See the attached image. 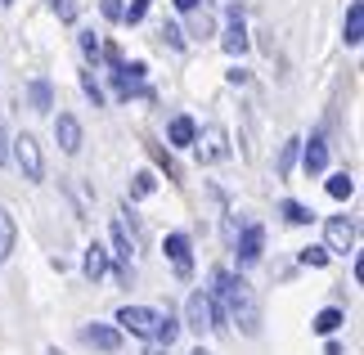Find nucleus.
<instances>
[{
    "label": "nucleus",
    "instance_id": "f257e3e1",
    "mask_svg": "<svg viewBox=\"0 0 364 355\" xmlns=\"http://www.w3.org/2000/svg\"><path fill=\"white\" fill-rule=\"evenodd\" d=\"M207 297H212L220 315H230L247 337H261V306H257V297H252V288L239 275L216 270V275H212V292H207Z\"/></svg>",
    "mask_w": 364,
    "mask_h": 355
},
{
    "label": "nucleus",
    "instance_id": "f03ea898",
    "mask_svg": "<svg viewBox=\"0 0 364 355\" xmlns=\"http://www.w3.org/2000/svg\"><path fill=\"white\" fill-rule=\"evenodd\" d=\"M185 324L193 333H225V315L216 310V302L207 292H193L185 302Z\"/></svg>",
    "mask_w": 364,
    "mask_h": 355
},
{
    "label": "nucleus",
    "instance_id": "7ed1b4c3",
    "mask_svg": "<svg viewBox=\"0 0 364 355\" xmlns=\"http://www.w3.org/2000/svg\"><path fill=\"white\" fill-rule=\"evenodd\" d=\"M117 329L122 333H131V337H144V342H153L162 329V310H153V306H122L117 310Z\"/></svg>",
    "mask_w": 364,
    "mask_h": 355
},
{
    "label": "nucleus",
    "instance_id": "20e7f679",
    "mask_svg": "<svg viewBox=\"0 0 364 355\" xmlns=\"http://www.w3.org/2000/svg\"><path fill=\"white\" fill-rule=\"evenodd\" d=\"M9 144H14V153H9V158L14 162H18V171H23V180H46V158H41V144H36V135H14L9 139Z\"/></svg>",
    "mask_w": 364,
    "mask_h": 355
},
{
    "label": "nucleus",
    "instance_id": "39448f33",
    "mask_svg": "<svg viewBox=\"0 0 364 355\" xmlns=\"http://www.w3.org/2000/svg\"><path fill=\"white\" fill-rule=\"evenodd\" d=\"M324 248H328V257L333 252H351L355 248V221L351 216H328L324 221Z\"/></svg>",
    "mask_w": 364,
    "mask_h": 355
},
{
    "label": "nucleus",
    "instance_id": "423d86ee",
    "mask_svg": "<svg viewBox=\"0 0 364 355\" xmlns=\"http://www.w3.org/2000/svg\"><path fill=\"white\" fill-rule=\"evenodd\" d=\"M108 257H117V279H122V283H131L135 238H131V230H126V221H117V225H113V252H108Z\"/></svg>",
    "mask_w": 364,
    "mask_h": 355
},
{
    "label": "nucleus",
    "instance_id": "0eeeda50",
    "mask_svg": "<svg viewBox=\"0 0 364 355\" xmlns=\"http://www.w3.org/2000/svg\"><path fill=\"white\" fill-rule=\"evenodd\" d=\"M54 139H59V149L68 153V158L81 153V122L73 117V112H59V117H54Z\"/></svg>",
    "mask_w": 364,
    "mask_h": 355
},
{
    "label": "nucleus",
    "instance_id": "6e6552de",
    "mask_svg": "<svg viewBox=\"0 0 364 355\" xmlns=\"http://www.w3.org/2000/svg\"><path fill=\"white\" fill-rule=\"evenodd\" d=\"M193 144H198V158H203V162L230 158V144H225V131H220V126H207L203 135H193Z\"/></svg>",
    "mask_w": 364,
    "mask_h": 355
},
{
    "label": "nucleus",
    "instance_id": "1a4fd4ad",
    "mask_svg": "<svg viewBox=\"0 0 364 355\" xmlns=\"http://www.w3.org/2000/svg\"><path fill=\"white\" fill-rule=\"evenodd\" d=\"M166 257H171L176 265V275L180 279H189V270H193V248H189V234H166Z\"/></svg>",
    "mask_w": 364,
    "mask_h": 355
},
{
    "label": "nucleus",
    "instance_id": "9d476101",
    "mask_svg": "<svg viewBox=\"0 0 364 355\" xmlns=\"http://www.w3.org/2000/svg\"><path fill=\"white\" fill-rule=\"evenodd\" d=\"M234 248H239V265H257L261 248H265V230H261V225H247V230L234 238Z\"/></svg>",
    "mask_w": 364,
    "mask_h": 355
},
{
    "label": "nucleus",
    "instance_id": "9b49d317",
    "mask_svg": "<svg viewBox=\"0 0 364 355\" xmlns=\"http://www.w3.org/2000/svg\"><path fill=\"white\" fill-rule=\"evenodd\" d=\"M301 144H306V139H301ZM301 166H306V176H319L328 166V139H324V131H315L311 144L301 149Z\"/></svg>",
    "mask_w": 364,
    "mask_h": 355
},
{
    "label": "nucleus",
    "instance_id": "f8f14e48",
    "mask_svg": "<svg viewBox=\"0 0 364 355\" xmlns=\"http://www.w3.org/2000/svg\"><path fill=\"white\" fill-rule=\"evenodd\" d=\"M81 337H86L95 351H117L122 346V329H113V324H86Z\"/></svg>",
    "mask_w": 364,
    "mask_h": 355
},
{
    "label": "nucleus",
    "instance_id": "ddd939ff",
    "mask_svg": "<svg viewBox=\"0 0 364 355\" xmlns=\"http://www.w3.org/2000/svg\"><path fill=\"white\" fill-rule=\"evenodd\" d=\"M81 275H86L90 283H100L108 275V248L104 243H90L86 248V261H81Z\"/></svg>",
    "mask_w": 364,
    "mask_h": 355
},
{
    "label": "nucleus",
    "instance_id": "4468645a",
    "mask_svg": "<svg viewBox=\"0 0 364 355\" xmlns=\"http://www.w3.org/2000/svg\"><path fill=\"white\" fill-rule=\"evenodd\" d=\"M220 46H225V54H243L247 50V27L239 18V9L230 14V23H225V36H220Z\"/></svg>",
    "mask_w": 364,
    "mask_h": 355
},
{
    "label": "nucleus",
    "instance_id": "2eb2a0df",
    "mask_svg": "<svg viewBox=\"0 0 364 355\" xmlns=\"http://www.w3.org/2000/svg\"><path fill=\"white\" fill-rule=\"evenodd\" d=\"M193 135H198V122H193V117H171V126H166V139H171V149H189Z\"/></svg>",
    "mask_w": 364,
    "mask_h": 355
},
{
    "label": "nucleus",
    "instance_id": "dca6fc26",
    "mask_svg": "<svg viewBox=\"0 0 364 355\" xmlns=\"http://www.w3.org/2000/svg\"><path fill=\"white\" fill-rule=\"evenodd\" d=\"M342 41H346V46H360V41H364V5H360V0H355L351 9H346V23H342Z\"/></svg>",
    "mask_w": 364,
    "mask_h": 355
},
{
    "label": "nucleus",
    "instance_id": "f3484780",
    "mask_svg": "<svg viewBox=\"0 0 364 355\" xmlns=\"http://www.w3.org/2000/svg\"><path fill=\"white\" fill-rule=\"evenodd\" d=\"M342 319H346V315H342V310H338V306H324V310H319V315L311 319V329H315L319 337H333V333H338V329H342Z\"/></svg>",
    "mask_w": 364,
    "mask_h": 355
},
{
    "label": "nucleus",
    "instance_id": "a211bd4d",
    "mask_svg": "<svg viewBox=\"0 0 364 355\" xmlns=\"http://www.w3.org/2000/svg\"><path fill=\"white\" fill-rule=\"evenodd\" d=\"M297 153H301V139H288V144L279 149V162H274V176H279V180L292 176V166H297Z\"/></svg>",
    "mask_w": 364,
    "mask_h": 355
},
{
    "label": "nucleus",
    "instance_id": "6ab92c4d",
    "mask_svg": "<svg viewBox=\"0 0 364 355\" xmlns=\"http://www.w3.org/2000/svg\"><path fill=\"white\" fill-rule=\"evenodd\" d=\"M27 99H32L36 112H50L54 108V86L50 81H32V86H27Z\"/></svg>",
    "mask_w": 364,
    "mask_h": 355
},
{
    "label": "nucleus",
    "instance_id": "aec40b11",
    "mask_svg": "<svg viewBox=\"0 0 364 355\" xmlns=\"http://www.w3.org/2000/svg\"><path fill=\"white\" fill-rule=\"evenodd\" d=\"M77 46H81V54H86V63L95 68V63H104V41L95 36V32H77Z\"/></svg>",
    "mask_w": 364,
    "mask_h": 355
},
{
    "label": "nucleus",
    "instance_id": "412c9836",
    "mask_svg": "<svg viewBox=\"0 0 364 355\" xmlns=\"http://www.w3.org/2000/svg\"><path fill=\"white\" fill-rule=\"evenodd\" d=\"M324 189H328V198H338V203H342V198L355 194V180H351V171H333Z\"/></svg>",
    "mask_w": 364,
    "mask_h": 355
},
{
    "label": "nucleus",
    "instance_id": "4be33fe9",
    "mask_svg": "<svg viewBox=\"0 0 364 355\" xmlns=\"http://www.w3.org/2000/svg\"><path fill=\"white\" fill-rule=\"evenodd\" d=\"M81 90H86V99L95 108H104L108 104V95H104V86H100V77H95V68H86V73H81Z\"/></svg>",
    "mask_w": 364,
    "mask_h": 355
},
{
    "label": "nucleus",
    "instance_id": "5701e85b",
    "mask_svg": "<svg viewBox=\"0 0 364 355\" xmlns=\"http://www.w3.org/2000/svg\"><path fill=\"white\" fill-rule=\"evenodd\" d=\"M14 238H18V230H14V216H9L5 207H0V261H5L9 252H14Z\"/></svg>",
    "mask_w": 364,
    "mask_h": 355
},
{
    "label": "nucleus",
    "instance_id": "b1692460",
    "mask_svg": "<svg viewBox=\"0 0 364 355\" xmlns=\"http://www.w3.org/2000/svg\"><path fill=\"white\" fill-rule=\"evenodd\" d=\"M297 261H301L306 270H324L333 257H328V248H315V243H311V248H301V252H297Z\"/></svg>",
    "mask_w": 364,
    "mask_h": 355
},
{
    "label": "nucleus",
    "instance_id": "393cba45",
    "mask_svg": "<svg viewBox=\"0 0 364 355\" xmlns=\"http://www.w3.org/2000/svg\"><path fill=\"white\" fill-rule=\"evenodd\" d=\"M279 211H284V221H288V225H311V221H315V211H311V207H301V203H292V198H288V203L279 207Z\"/></svg>",
    "mask_w": 364,
    "mask_h": 355
},
{
    "label": "nucleus",
    "instance_id": "a878e982",
    "mask_svg": "<svg viewBox=\"0 0 364 355\" xmlns=\"http://www.w3.org/2000/svg\"><path fill=\"white\" fill-rule=\"evenodd\" d=\"M153 189H158V176L153 171H135L131 176V198H149Z\"/></svg>",
    "mask_w": 364,
    "mask_h": 355
},
{
    "label": "nucleus",
    "instance_id": "bb28decb",
    "mask_svg": "<svg viewBox=\"0 0 364 355\" xmlns=\"http://www.w3.org/2000/svg\"><path fill=\"white\" fill-rule=\"evenodd\" d=\"M176 337H180V319L171 315V310H166V315H162V329H158V337H153V342H162V346H171V342H176Z\"/></svg>",
    "mask_w": 364,
    "mask_h": 355
},
{
    "label": "nucleus",
    "instance_id": "cd10ccee",
    "mask_svg": "<svg viewBox=\"0 0 364 355\" xmlns=\"http://www.w3.org/2000/svg\"><path fill=\"white\" fill-rule=\"evenodd\" d=\"M144 14H149V0H131V5H122V23H144Z\"/></svg>",
    "mask_w": 364,
    "mask_h": 355
},
{
    "label": "nucleus",
    "instance_id": "c85d7f7f",
    "mask_svg": "<svg viewBox=\"0 0 364 355\" xmlns=\"http://www.w3.org/2000/svg\"><path fill=\"white\" fill-rule=\"evenodd\" d=\"M50 9L59 14V23H77V0H50Z\"/></svg>",
    "mask_w": 364,
    "mask_h": 355
},
{
    "label": "nucleus",
    "instance_id": "c756f323",
    "mask_svg": "<svg viewBox=\"0 0 364 355\" xmlns=\"http://www.w3.org/2000/svg\"><path fill=\"white\" fill-rule=\"evenodd\" d=\"M162 41H166L171 50H185V32H180L176 23H162Z\"/></svg>",
    "mask_w": 364,
    "mask_h": 355
},
{
    "label": "nucleus",
    "instance_id": "7c9ffc66",
    "mask_svg": "<svg viewBox=\"0 0 364 355\" xmlns=\"http://www.w3.org/2000/svg\"><path fill=\"white\" fill-rule=\"evenodd\" d=\"M122 5H126V0H100V14L108 23H122Z\"/></svg>",
    "mask_w": 364,
    "mask_h": 355
},
{
    "label": "nucleus",
    "instance_id": "2f4dec72",
    "mask_svg": "<svg viewBox=\"0 0 364 355\" xmlns=\"http://www.w3.org/2000/svg\"><path fill=\"white\" fill-rule=\"evenodd\" d=\"M153 158H158V166H162V171H166V176H171V180H180V166L171 162V153H162V149H153Z\"/></svg>",
    "mask_w": 364,
    "mask_h": 355
},
{
    "label": "nucleus",
    "instance_id": "473e14b6",
    "mask_svg": "<svg viewBox=\"0 0 364 355\" xmlns=\"http://www.w3.org/2000/svg\"><path fill=\"white\" fill-rule=\"evenodd\" d=\"M9 162V139H5V126H0V166Z\"/></svg>",
    "mask_w": 364,
    "mask_h": 355
},
{
    "label": "nucleus",
    "instance_id": "72a5a7b5",
    "mask_svg": "<svg viewBox=\"0 0 364 355\" xmlns=\"http://www.w3.org/2000/svg\"><path fill=\"white\" fill-rule=\"evenodd\" d=\"M171 5H176L180 14H189V9H198V5H203V0H171Z\"/></svg>",
    "mask_w": 364,
    "mask_h": 355
},
{
    "label": "nucleus",
    "instance_id": "f704fd0d",
    "mask_svg": "<svg viewBox=\"0 0 364 355\" xmlns=\"http://www.w3.org/2000/svg\"><path fill=\"white\" fill-rule=\"evenodd\" d=\"M324 355H342V346H338V342H328V346H324Z\"/></svg>",
    "mask_w": 364,
    "mask_h": 355
},
{
    "label": "nucleus",
    "instance_id": "c9c22d12",
    "mask_svg": "<svg viewBox=\"0 0 364 355\" xmlns=\"http://www.w3.org/2000/svg\"><path fill=\"white\" fill-rule=\"evenodd\" d=\"M193 355H207V351H203V346H198V351H193Z\"/></svg>",
    "mask_w": 364,
    "mask_h": 355
},
{
    "label": "nucleus",
    "instance_id": "e433bc0d",
    "mask_svg": "<svg viewBox=\"0 0 364 355\" xmlns=\"http://www.w3.org/2000/svg\"><path fill=\"white\" fill-rule=\"evenodd\" d=\"M0 5H9V0H0Z\"/></svg>",
    "mask_w": 364,
    "mask_h": 355
}]
</instances>
